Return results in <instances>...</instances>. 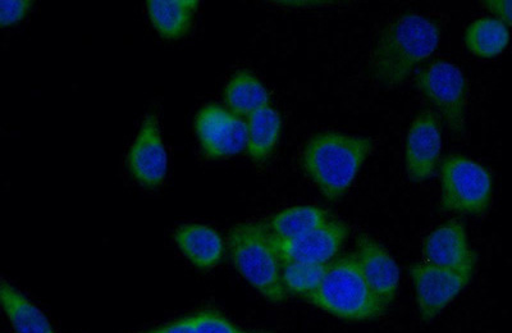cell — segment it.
<instances>
[{
	"instance_id": "1",
	"label": "cell",
	"mask_w": 512,
	"mask_h": 333,
	"mask_svg": "<svg viewBox=\"0 0 512 333\" xmlns=\"http://www.w3.org/2000/svg\"><path fill=\"white\" fill-rule=\"evenodd\" d=\"M441 41L437 24L418 13H405L388 22L370 54L374 79L386 88L408 80L416 67L436 52Z\"/></svg>"
},
{
	"instance_id": "2",
	"label": "cell",
	"mask_w": 512,
	"mask_h": 333,
	"mask_svg": "<svg viewBox=\"0 0 512 333\" xmlns=\"http://www.w3.org/2000/svg\"><path fill=\"white\" fill-rule=\"evenodd\" d=\"M373 148V140L364 136L323 132L305 145L301 164L320 193L336 202L349 191Z\"/></svg>"
},
{
	"instance_id": "3",
	"label": "cell",
	"mask_w": 512,
	"mask_h": 333,
	"mask_svg": "<svg viewBox=\"0 0 512 333\" xmlns=\"http://www.w3.org/2000/svg\"><path fill=\"white\" fill-rule=\"evenodd\" d=\"M306 300L345 321H370L381 316L386 309L369 289L355 255H347L328 264L319 289Z\"/></svg>"
},
{
	"instance_id": "4",
	"label": "cell",
	"mask_w": 512,
	"mask_h": 333,
	"mask_svg": "<svg viewBox=\"0 0 512 333\" xmlns=\"http://www.w3.org/2000/svg\"><path fill=\"white\" fill-rule=\"evenodd\" d=\"M228 248L240 275L272 303L287 298L281 280L282 263L263 223H242L228 235Z\"/></svg>"
},
{
	"instance_id": "5",
	"label": "cell",
	"mask_w": 512,
	"mask_h": 333,
	"mask_svg": "<svg viewBox=\"0 0 512 333\" xmlns=\"http://www.w3.org/2000/svg\"><path fill=\"white\" fill-rule=\"evenodd\" d=\"M442 207L448 212L478 216L492 203L491 173L473 159L452 155L441 167Z\"/></svg>"
},
{
	"instance_id": "6",
	"label": "cell",
	"mask_w": 512,
	"mask_h": 333,
	"mask_svg": "<svg viewBox=\"0 0 512 333\" xmlns=\"http://www.w3.org/2000/svg\"><path fill=\"white\" fill-rule=\"evenodd\" d=\"M416 86L456 135L463 134L468 109V80L459 67L437 59L415 77Z\"/></svg>"
},
{
	"instance_id": "7",
	"label": "cell",
	"mask_w": 512,
	"mask_h": 333,
	"mask_svg": "<svg viewBox=\"0 0 512 333\" xmlns=\"http://www.w3.org/2000/svg\"><path fill=\"white\" fill-rule=\"evenodd\" d=\"M194 129L201 150L209 159L233 157L244 152L248 143V127L244 118L217 104L200 109Z\"/></svg>"
},
{
	"instance_id": "8",
	"label": "cell",
	"mask_w": 512,
	"mask_h": 333,
	"mask_svg": "<svg viewBox=\"0 0 512 333\" xmlns=\"http://www.w3.org/2000/svg\"><path fill=\"white\" fill-rule=\"evenodd\" d=\"M472 277V271L416 264L411 268V278L420 316L425 321H432L468 286Z\"/></svg>"
},
{
	"instance_id": "9",
	"label": "cell",
	"mask_w": 512,
	"mask_h": 333,
	"mask_svg": "<svg viewBox=\"0 0 512 333\" xmlns=\"http://www.w3.org/2000/svg\"><path fill=\"white\" fill-rule=\"evenodd\" d=\"M127 170L145 189H158L168 173V154L160 132L157 114L149 113L141 122L127 154Z\"/></svg>"
},
{
	"instance_id": "10",
	"label": "cell",
	"mask_w": 512,
	"mask_h": 333,
	"mask_svg": "<svg viewBox=\"0 0 512 333\" xmlns=\"http://www.w3.org/2000/svg\"><path fill=\"white\" fill-rule=\"evenodd\" d=\"M347 236L349 228L345 223L329 220L317 230L294 240H280L271 236V243L281 263L300 262L328 266L341 252Z\"/></svg>"
},
{
	"instance_id": "11",
	"label": "cell",
	"mask_w": 512,
	"mask_h": 333,
	"mask_svg": "<svg viewBox=\"0 0 512 333\" xmlns=\"http://www.w3.org/2000/svg\"><path fill=\"white\" fill-rule=\"evenodd\" d=\"M442 153L440 118L431 111L415 118L406 139V172L411 181L422 182L434 175Z\"/></svg>"
},
{
	"instance_id": "12",
	"label": "cell",
	"mask_w": 512,
	"mask_h": 333,
	"mask_svg": "<svg viewBox=\"0 0 512 333\" xmlns=\"http://www.w3.org/2000/svg\"><path fill=\"white\" fill-rule=\"evenodd\" d=\"M356 262L365 282L384 308L396 298L400 285V269L392 255L367 235L356 241Z\"/></svg>"
},
{
	"instance_id": "13",
	"label": "cell",
	"mask_w": 512,
	"mask_h": 333,
	"mask_svg": "<svg viewBox=\"0 0 512 333\" xmlns=\"http://www.w3.org/2000/svg\"><path fill=\"white\" fill-rule=\"evenodd\" d=\"M423 257L424 263L432 266L474 272L475 254L460 222L450 221L437 227L424 241Z\"/></svg>"
},
{
	"instance_id": "14",
	"label": "cell",
	"mask_w": 512,
	"mask_h": 333,
	"mask_svg": "<svg viewBox=\"0 0 512 333\" xmlns=\"http://www.w3.org/2000/svg\"><path fill=\"white\" fill-rule=\"evenodd\" d=\"M175 241L192 266L201 271H209L221 263L224 241L218 231L210 226L186 223L177 228Z\"/></svg>"
},
{
	"instance_id": "15",
	"label": "cell",
	"mask_w": 512,
	"mask_h": 333,
	"mask_svg": "<svg viewBox=\"0 0 512 333\" xmlns=\"http://www.w3.org/2000/svg\"><path fill=\"white\" fill-rule=\"evenodd\" d=\"M0 307L17 333H56L47 316L16 286L0 278Z\"/></svg>"
},
{
	"instance_id": "16",
	"label": "cell",
	"mask_w": 512,
	"mask_h": 333,
	"mask_svg": "<svg viewBox=\"0 0 512 333\" xmlns=\"http://www.w3.org/2000/svg\"><path fill=\"white\" fill-rule=\"evenodd\" d=\"M199 4L198 0H150L146 7L154 29L164 39L177 40L189 33Z\"/></svg>"
},
{
	"instance_id": "17",
	"label": "cell",
	"mask_w": 512,
	"mask_h": 333,
	"mask_svg": "<svg viewBox=\"0 0 512 333\" xmlns=\"http://www.w3.org/2000/svg\"><path fill=\"white\" fill-rule=\"evenodd\" d=\"M228 111L240 118H248L259 109L269 106L271 97L263 82L248 71H240L228 81L224 90Z\"/></svg>"
},
{
	"instance_id": "18",
	"label": "cell",
	"mask_w": 512,
	"mask_h": 333,
	"mask_svg": "<svg viewBox=\"0 0 512 333\" xmlns=\"http://www.w3.org/2000/svg\"><path fill=\"white\" fill-rule=\"evenodd\" d=\"M246 127H248L246 150L249 157L254 162H264L271 157L280 139L282 129L280 114L271 106L259 109L246 118Z\"/></svg>"
},
{
	"instance_id": "19",
	"label": "cell",
	"mask_w": 512,
	"mask_h": 333,
	"mask_svg": "<svg viewBox=\"0 0 512 333\" xmlns=\"http://www.w3.org/2000/svg\"><path fill=\"white\" fill-rule=\"evenodd\" d=\"M331 220L326 209L314 205H301L285 209L268 223L269 235L280 240H294L309 234Z\"/></svg>"
},
{
	"instance_id": "20",
	"label": "cell",
	"mask_w": 512,
	"mask_h": 333,
	"mask_svg": "<svg viewBox=\"0 0 512 333\" xmlns=\"http://www.w3.org/2000/svg\"><path fill=\"white\" fill-rule=\"evenodd\" d=\"M509 26L496 18H480L468 27L465 45L475 57L491 59L505 52L509 45Z\"/></svg>"
},
{
	"instance_id": "21",
	"label": "cell",
	"mask_w": 512,
	"mask_h": 333,
	"mask_svg": "<svg viewBox=\"0 0 512 333\" xmlns=\"http://www.w3.org/2000/svg\"><path fill=\"white\" fill-rule=\"evenodd\" d=\"M328 266L324 264L286 262L282 263L281 280L287 295L309 298L322 284Z\"/></svg>"
},
{
	"instance_id": "22",
	"label": "cell",
	"mask_w": 512,
	"mask_h": 333,
	"mask_svg": "<svg viewBox=\"0 0 512 333\" xmlns=\"http://www.w3.org/2000/svg\"><path fill=\"white\" fill-rule=\"evenodd\" d=\"M192 325L195 333H241L239 327L233 325L226 317L216 310H200L192 314Z\"/></svg>"
},
{
	"instance_id": "23",
	"label": "cell",
	"mask_w": 512,
	"mask_h": 333,
	"mask_svg": "<svg viewBox=\"0 0 512 333\" xmlns=\"http://www.w3.org/2000/svg\"><path fill=\"white\" fill-rule=\"evenodd\" d=\"M31 0H0V29L20 24L29 15Z\"/></svg>"
},
{
	"instance_id": "24",
	"label": "cell",
	"mask_w": 512,
	"mask_h": 333,
	"mask_svg": "<svg viewBox=\"0 0 512 333\" xmlns=\"http://www.w3.org/2000/svg\"><path fill=\"white\" fill-rule=\"evenodd\" d=\"M484 4L496 16L493 18L504 22L506 26L511 25V2L509 0H489V2H484Z\"/></svg>"
},
{
	"instance_id": "25",
	"label": "cell",
	"mask_w": 512,
	"mask_h": 333,
	"mask_svg": "<svg viewBox=\"0 0 512 333\" xmlns=\"http://www.w3.org/2000/svg\"><path fill=\"white\" fill-rule=\"evenodd\" d=\"M145 333H195V330L194 325H192L191 316H189Z\"/></svg>"
},
{
	"instance_id": "26",
	"label": "cell",
	"mask_w": 512,
	"mask_h": 333,
	"mask_svg": "<svg viewBox=\"0 0 512 333\" xmlns=\"http://www.w3.org/2000/svg\"><path fill=\"white\" fill-rule=\"evenodd\" d=\"M241 333H258V332H248V331H242Z\"/></svg>"
}]
</instances>
